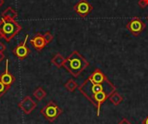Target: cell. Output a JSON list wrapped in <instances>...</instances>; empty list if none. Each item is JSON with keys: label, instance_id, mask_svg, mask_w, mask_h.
<instances>
[{"label": "cell", "instance_id": "1", "mask_svg": "<svg viewBox=\"0 0 148 124\" xmlns=\"http://www.w3.org/2000/svg\"><path fill=\"white\" fill-rule=\"evenodd\" d=\"M79 90L96 108L97 116H100L101 105L116 91V87L101 70L96 69L79 87Z\"/></svg>", "mask_w": 148, "mask_h": 124}, {"label": "cell", "instance_id": "5", "mask_svg": "<svg viewBox=\"0 0 148 124\" xmlns=\"http://www.w3.org/2000/svg\"><path fill=\"white\" fill-rule=\"evenodd\" d=\"M28 38H29V34H27L24 37V39L23 40V42H21L16 47H15L12 50V53L19 59V60H23L25 59L30 53V50L29 49V47L27 46V42H28Z\"/></svg>", "mask_w": 148, "mask_h": 124}, {"label": "cell", "instance_id": "18", "mask_svg": "<svg viewBox=\"0 0 148 124\" xmlns=\"http://www.w3.org/2000/svg\"><path fill=\"white\" fill-rule=\"evenodd\" d=\"M138 4L140 8L142 9H145L148 6V0H139L138 2Z\"/></svg>", "mask_w": 148, "mask_h": 124}, {"label": "cell", "instance_id": "3", "mask_svg": "<svg viewBox=\"0 0 148 124\" xmlns=\"http://www.w3.org/2000/svg\"><path fill=\"white\" fill-rule=\"evenodd\" d=\"M22 30V26L15 19H3L0 21V38L10 42L18 32Z\"/></svg>", "mask_w": 148, "mask_h": 124}, {"label": "cell", "instance_id": "19", "mask_svg": "<svg viewBox=\"0 0 148 124\" xmlns=\"http://www.w3.org/2000/svg\"><path fill=\"white\" fill-rule=\"evenodd\" d=\"M5 50H6V46L4 45V43H3L0 42V52L3 53V51H4Z\"/></svg>", "mask_w": 148, "mask_h": 124}, {"label": "cell", "instance_id": "13", "mask_svg": "<svg viewBox=\"0 0 148 124\" xmlns=\"http://www.w3.org/2000/svg\"><path fill=\"white\" fill-rule=\"evenodd\" d=\"M33 96L37 100V101H42V99H44L47 96L46 91L42 88V87H38L36 88L34 92H33Z\"/></svg>", "mask_w": 148, "mask_h": 124}, {"label": "cell", "instance_id": "8", "mask_svg": "<svg viewBox=\"0 0 148 124\" xmlns=\"http://www.w3.org/2000/svg\"><path fill=\"white\" fill-rule=\"evenodd\" d=\"M36 107H37V103H36L29 96H26L18 103V108H19L25 115H29Z\"/></svg>", "mask_w": 148, "mask_h": 124}, {"label": "cell", "instance_id": "23", "mask_svg": "<svg viewBox=\"0 0 148 124\" xmlns=\"http://www.w3.org/2000/svg\"><path fill=\"white\" fill-rule=\"evenodd\" d=\"M4 3V0H0V7H2Z\"/></svg>", "mask_w": 148, "mask_h": 124}, {"label": "cell", "instance_id": "24", "mask_svg": "<svg viewBox=\"0 0 148 124\" xmlns=\"http://www.w3.org/2000/svg\"><path fill=\"white\" fill-rule=\"evenodd\" d=\"M147 20H148V16H147Z\"/></svg>", "mask_w": 148, "mask_h": 124}, {"label": "cell", "instance_id": "15", "mask_svg": "<svg viewBox=\"0 0 148 124\" xmlns=\"http://www.w3.org/2000/svg\"><path fill=\"white\" fill-rule=\"evenodd\" d=\"M64 87L66 88V90L69 92H74L77 88H78V83L73 80V79H69L65 84H64Z\"/></svg>", "mask_w": 148, "mask_h": 124}, {"label": "cell", "instance_id": "16", "mask_svg": "<svg viewBox=\"0 0 148 124\" xmlns=\"http://www.w3.org/2000/svg\"><path fill=\"white\" fill-rule=\"evenodd\" d=\"M43 38H44V40H45V43H46V44H49V43H50L51 42H52V40H53V38H54V37H53V35L49 32V31H47V32H45L43 35Z\"/></svg>", "mask_w": 148, "mask_h": 124}, {"label": "cell", "instance_id": "20", "mask_svg": "<svg viewBox=\"0 0 148 124\" xmlns=\"http://www.w3.org/2000/svg\"><path fill=\"white\" fill-rule=\"evenodd\" d=\"M119 124H131V123H130L127 118H123V119L119 123Z\"/></svg>", "mask_w": 148, "mask_h": 124}, {"label": "cell", "instance_id": "14", "mask_svg": "<svg viewBox=\"0 0 148 124\" xmlns=\"http://www.w3.org/2000/svg\"><path fill=\"white\" fill-rule=\"evenodd\" d=\"M109 101L115 106H118L119 104H121V103L123 101V97L118 93V92H114L110 96H109Z\"/></svg>", "mask_w": 148, "mask_h": 124}, {"label": "cell", "instance_id": "2", "mask_svg": "<svg viewBox=\"0 0 148 124\" xmlns=\"http://www.w3.org/2000/svg\"><path fill=\"white\" fill-rule=\"evenodd\" d=\"M89 66V63L76 50L73 51L65 60L63 67L74 77H78Z\"/></svg>", "mask_w": 148, "mask_h": 124}, {"label": "cell", "instance_id": "9", "mask_svg": "<svg viewBox=\"0 0 148 124\" xmlns=\"http://www.w3.org/2000/svg\"><path fill=\"white\" fill-rule=\"evenodd\" d=\"M0 81L8 87H10L16 81L15 76L9 70V60L8 59L6 60V63H5V70L0 75Z\"/></svg>", "mask_w": 148, "mask_h": 124}, {"label": "cell", "instance_id": "7", "mask_svg": "<svg viewBox=\"0 0 148 124\" xmlns=\"http://www.w3.org/2000/svg\"><path fill=\"white\" fill-rule=\"evenodd\" d=\"M75 12L82 17H86L93 10V6L88 0H79L76 4L73 7Z\"/></svg>", "mask_w": 148, "mask_h": 124}, {"label": "cell", "instance_id": "17", "mask_svg": "<svg viewBox=\"0 0 148 124\" xmlns=\"http://www.w3.org/2000/svg\"><path fill=\"white\" fill-rule=\"evenodd\" d=\"M10 87H8V86H6L4 83H3L1 81H0V98L10 90Z\"/></svg>", "mask_w": 148, "mask_h": 124}, {"label": "cell", "instance_id": "22", "mask_svg": "<svg viewBox=\"0 0 148 124\" xmlns=\"http://www.w3.org/2000/svg\"><path fill=\"white\" fill-rule=\"evenodd\" d=\"M142 124H148V116L142 121Z\"/></svg>", "mask_w": 148, "mask_h": 124}, {"label": "cell", "instance_id": "21", "mask_svg": "<svg viewBox=\"0 0 148 124\" xmlns=\"http://www.w3.org/2000/svg\"><path fill=\"white\" fill-rule=\"evenodd\" d=\"M3 59H4V55H3V53L0 52V63H1Z\"/></svg>", "mask_w": 148, "mask_h": 124}, {"label": "cell", "instance_id": "6", "mask_svg": "<svg viewBox=\"0 0 148 124\" xmlns=\"http://www.w3.org/2000/svg\"><path fill=\"white\" fill-rule=\"evenodd\" d=\"M127 28L134 36L138 37L145 30L146 24L140 17H136L129 21V23L127 24Z\"/></svg>", "mask_w": 148, "mask_h": 124}, {"label": "cell", "instance_id": "10", "mask_svg": "<svg viewBox=\"0 0 148 124\" xmlns=\"http://www.w3.org/2000/svg\"><path fill=\"white\" fill-rule=\"evenodd\" d=\"M30 44L34 47V49L36 51H41L44 49V47L47 45L45 43V40L43 38V36L40 33H36L29 41Z\"/></svg>", "mask_w": 148, "mask_h": 124}, {"label": "cell", "instance_id": "11", "mask_svg": "<svg viewBox=\"0 0 148 124\" xmlns=\"http://www.w3.org/2000/svg\"><path fill=\"white\" fill-rule=\"evenodd\" d=\"M66 58L60 53H56L51 59V63L53 65H55L57 68H62L64 65Z\"/></svg>", "mask_w": 148, "mask_h": 124}, {"label": "cell", "instance_id": "4", "mask_svg": "<svg viewBox=\"0 0 148 124\" xmlns=\"http://www.w3.org/2000/svg\"><path fill=\"white\" fill-rule=\"evenodd\" d=\"M63 110L53 101H49L41 110L40 114L44 116L46 120L54 123L62 114Z\"/></svg>", "mask_w": 148, "mask_h": 124}, {"label": "cell", "instance_id": "12", "mask_svg": "<svg viewBox=\"0 0 148 124\" xmlns=\"http://www.w3.org/2000/svg\"><path fill=\"white\" fill-rule=\"evenodd\" d=\"M17 16V12L15 10H13L10 6H9L2 12V18L3 19H15Z\"/></svg>", "mask_w": 148, "mask_h": 124}]
</instances>
